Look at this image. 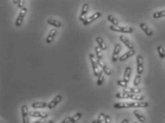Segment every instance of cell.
Returning a JSON list of instances; mask_svg holds the SVG:
<instances>
[{
	"instance_id": "obj_1",
	"label": "cell",
	"mask_w": 165,
	"mask_h": 123,
	"mask_svg": "<svg viewBox=\"0 0 165 123\" xmlns=\"http://www.w3.org/2000/svg\"><path fill=\"white\" fill-rule=\"evenodd\" d=\"M149 103L147 102H117L114 104V108L116 109H122V108H147Z\"/></svg>"
},
{
	"instance_id": "obj_2",
	"label": "cell",
	"mask_w": 165,
	"mask_h": 123,
	"mask_svg": "<svg viewBox=\"0 0 165 123\" xmlns=\"http://www.w3.org/2000/svg\"><path fill=\"white\" fill-rule=\"evenodd\" d=\"M89 59H90L91 63H92L94 75H95V77L98 78L99 77V73H100V70H99V65L97 63V59H96V57H95V56L92 53H89Z\"/></svg>"
},
{
	"instance_id": "obj_3",
	"label": "cell",
	"mask_w": 165,
	"mask_h": 123,
	"mask_svg": "<svg viewBox=\"0 0 165 123\" xmlns=\"http://www.w3.org/2000/svg\"><path fill=\"white\" fill-rule=\"evenodd\" d=\"M109 29L114 31L124 33V34H131L134 31L133 29L130 27H119V26L111 25L109 27Z\"/></svg>"
},
{
	"instance_id": "obj_4",
	"label": "cell",
	"mask_w": 165,
	"mask_h": 123,
	"mask_svg": "<svg viewBox=\"0 0 165 123\" xmlns=\"http://www.w3.org/2000/svg\"><path fill=\"white\" fill-rule=\"evenodd\" d=\"M27 7H24L22 9H21V11H20L19 13V15L18 17H17V19H16L15 21L16 27H21V24H22L23 23V20H24V17H25V15L27 14Z\"/></svg>"
},
{
	"instance_id": "obj_5",
	"label": "cell",
	"mask_w": 165,
	"mask_h": 123,
	"mask_svg": "<svg viewBox=\"0 0 165 123\" xmlns=\"http://www.w3.org/2000/svg\"><path fill=\"white\" fill-rule=\"evenodd\" d=\"M30 112L28 111V108L26 105L21 106V116H22L23 123H30Z\"/></svg>"
},
{
	"instance_id": "obj_6",
	"label": "cell",
	"mask_w": 165,
	"mask_h": 123,
	"mask_svg": "<svg viewBox=\"0 0 165 123\" xmlns=\"http://www.w3.org/2000/svg\"><path fill=\"white\" fill-rule=\"evenodd\" d=\"M121 50V46L119 43H117L114 46V52H113L112 56H111V61L113 62H117L119 60V53Z\"/></svg>"
},
{
	"instance_id": "obj_7",
	"label": "cell",
	"mask_w": 165,
	"mask_h": 123,
	"mask_svg": "<svg viewBox=\"0 0 165 123\" xmlns=\"http://www.w3.org/2000/svg\"><path fill=\"white\" fill-rule=\"evenodd\" d=\"M137 74H142L144 67H143V58L141 55H138L137 57Z\"/></svg>"
},
{
	"instance_id": "obj_8",
	"label": "cell",
	"mask_w": 165,
	"mask_h": 123,
	"mask_svg": "<svg viewBox=\"0 0 165 123\" xmlns=\"http://www.w3.org/2000/svg\"><path fill=\"white\" fill-rule=\"evenodd\" d=\"M30 116L32 118H40L41 119H46L48 117V113L46 112H40V111H30Z\"/></svg>"
},
{
	"instance_id": "obj_9",
	"label": "cell",
	"mask_w": 165,
	"mask_h": 123,
	"mask_svg": "<svg viewBox=\"0 0 165 123\" xmlns=\"http://www.w3.org/2000/svg\"><path fill=\"white\" fill-rule=\"evenodd\" d=\"M101 15H102L101 12H96L95 14H92V15L91 16V17H88V18L87 19L85 20V21H84L83 25L84 26L89 25V24H90L91 23H92L93 21H95V20H97V19H99V17H101Z\"/></svg>"
},
{
	"instance_id": "obj_10",
	"label": "cell",
	"mask_w": 165,
	"mask_h": 123,
	"mask_svg": "<svg viewBox=\"0 0 165 123\" xmlns=\"http://www.w3.org/2000/svg\"><path fill=\"white\" fill-rule=\"evenodd\" d=\"M119 39H120V41H122L123 43L125 44V46H127L128 49H129V50H133V49H134V44L131 43V41H130V40L127 37H125V36H124V35H121L119 37Z\"/></svg>"
},
{
	"instance_id": "obj_11",
	"label": "cell",
	"mask_w": 165,
	"mask_h": 123,
	"mask_svg": "<svg viewBox=\"0 0 165 123\" xmlns=\"http://www.w3.org/2000/svg\"><path fill=\"white\" fill-rule=\"evenodd\" d=\"M88 11H89V5H88V4H84L83 7H82V12H81L80 17H79V19L82 22H84L87 19L86 17L87 15Z\"/></svg>"
},
{
	"instance_id": "obj_12",
	"label": "cell",
	"mask_w": 165,
	"mask_h": 123,
	"mask_svg": "<svg viewBox=\"0 0 165 123\" xmlns=\"http://www.w3.org/2000/svg\"><path fill=\"white\" fill-rule=\"evenodd\" d=\"M62 100V96L61 95H57L56 97L48 104V107L47 108L49 109H53L57 105L58 103L61 102V100Z\"/></svg>"
},
{
	"instance_id": "obj_13",
	"label": "cell",
	"mask_w": 165,
	"mask_h": 123,
	"mask_svg": "<svg viewBox=\"0 0 165 123\" xmlns=\"http://www.w3.org/2000/svg\"><path fill=\"white\" fill-rule=\"evenodd\" d=\"M97 63L99 66V67L102 68V70H103L104 73L107 75V76H110L111 74V71L109 69V68L106 65V63H104L102 60H97Z\"/></svg>"
},
{
	"instance_id": "obj_14",
	"label": "cell",
	"mask_w": 165,
	"mask_h": 123,
	"mask_svg": "<svg viewBox=\"0 0 165 123\" xmlns=\"http://www.w3.org/2000/svg\"><path fill=\"white\" fill-rule=\"evenodd\" d=\"M136 51L134 49H133V50H129V51L126 52L125 53H124V54L122 55L121 56H120L119 59V60L120 61H124L127 60V59H129V58L131 57V56H134V54H135Z\"/></svg>"
},
{
	"instance_id": "obj_15",
	"label": "cell",
	"mask_w": 165,
	"mask_h": 123,
	"mask_svg": "<svg viewBox=\"0 0 165 123\" xmlns=\"http://www.w3.org/2000/svg\"><path fill=\"white\" fill-rule=\"evenodd\" d=\"M140 28L142 29V31L145 33L146 35L148 36V37H151V36H152L153 31L150 29V28L147 25V24H144V23H141V24H140Z\"/></svg>"
},
{
	"instance_id": "obj_16",
	"label": "cell",
	"mask_w": 165,
	"mask_h": 123,
	"mask_svg": "<svg viewBox=\"0 0 165 123\" xmlns=\"http://www.w3.org/2000/svg\"><path fill=\"white\" fill-rule=\"evenodd\" d=\"M133 113H134V116L137 118V119L140 122L144 123L146 122L145 117L144 116V115H143V114L142 113L140 110H134Z\"/></svg>"
},
{
	"instance_id": "obj_17",
	"label": "cell",
	"mask_w": 165,
	"mask_h": 123,
	"mask_svg": "<svg viewBox=\"0 0 165 123\" xmlns=\"http://www.w3.org/2000/svg\"><path fill=\"white\" fill-rule=\"evenodd\" d=\"M56 33H57V31H56V29H51L50 34H49V35L47 36V39H46V43H48V44L51 43L52 42L53 39H54L55 36L56 35Z\"/></svg>"
},
{
	"instance_id": "obj_18",
	"label": "cell",
	"mask_w": 165,
	"mask_h": 123,
	"mask_svg": "<svg viewBox=\"0 0 165 123\" xmlns=\"http://www.w3.org/2000/svg\"><path fill=\"white\" fill-rule=\"evenodd\" d=\"M123 92L129 94H139L142 92V90L138 88H127L123 89Z\"/></svg>"
},
{
	"instance_id": "obj_19",
	"label": "cell",
	"mask_w": 165,
	"mask_h": 123,
	"mask_svg": "<svg viewBox=\"0 0 165 123\" xmlns=\"http://www.w3.org/2000/svg\"><path fill=\"white\" fill-rule=\"evenodd\" d=\"M131 68L130 67H127L125 68L124 73V78L123 80H124L127 83H128L129 82L130 78H131Z\"/></svg>"
},
{
	"instance_id": "obj_20",
	"label": "cell",
	"mask_w": 165,
	"mask_h": 123,
	"mask_svg": "<svg viewBox=\"0 0 165 123\" xmlns=\"http://www.w3.org/2000/svg\"><path fill=\"white\" fill-rule=\"evenodd\" d=\"M96 41H97V43H98V45H99L98 46H99V48H100V49H102V51H106L107 50V48L106 44H105V41H104V39L102 38V37H97Z\"/></svg>"
},
{
	"instance_id": "obj_21",
	"label": "cell",
	"mask_w": 165,
	"mask_h": 123,
	"mask_svg": "<svg viewBox=\"0 0 165 123\" xmlns=\"http://www.w3.org/2000/svg\"><path fill=\"white\" fill-rule=\"evenodd\" d=\"M48 107V104L44 102H37L32 104V108L37 109V108H44Z\"/></svg>"
},
{
	"instance_id": "obj_22",
	"label": "cell",
	"mask_w": 165,
	"mask_h": 123,
	"mask_svg": "<svg viewBox=\"0 0 165 123\" xmlns=\"http://www.w3.org/2000/svg\"><path fill=\"white\" fill-rule=\"evenodd\" d=\"M47 24L51 26H54L56 28H59V27H62V23L60 21H57V20L52 19H50L47 20Z\"/></svg>"
},
{
	"instance_id": "obj_23",
	"label": "cell",
	"mask_w": 165,
	"mask_h": 123,
	"mask_svg": "<svg viewBox=\"0 0 165 123\" xmlns=\"http://www.w3.org/2000/svg\"><path fill=\"white\" fill-rule=\"evenodd\" d=\"M129 99L139 101V102H142L144 100V97L143 95H138V94H130Z\"/></svg>"
},
{
	"instance_id": "obj_24",
	"label": "cell",
	"mask_w": 165,
	"mask_h": 123,
	"mask_svg": "<svg viewBox=\"0 0 165 123\" xmlns=\"http://www.w3.org/2000/svg\"><path fill=\"white\" fill-rule=\"evenodd\" d=\"M129 93H127V92H117L115 95V97L117 98H119V99H129Z\"/></svg>"
},
{
	"instance_id": "obj_25",
	"label": "cell",
	"mask_w": 165,
	"mask_h": 123,
	"mask_svg": "<svg viewBox=\"0 0 165 123\" xmlns=\"http://www.w3.org/2000/svg\"><path fill=\"white\" fill-rule=\"evenodd\" d=\"M107 20L109 21H110V22L112 24V25H114V26H119V20L117 19V18H115L114 16L111 15V14H109V15L108 16Z\"/></svg>"
},
{
	"instance_id": "obj_26",
	"label": "cell",
	"mask_w": 165,
	"mask_h": 123,
	"mask_svg": "<svg viewBox=\"0 0 165 123\" xmlns=\"http://www.w3.org/2000/svg\"><path fill=\"white\" fill-rule=\"evenodd\" d=\"M105 73H104L103 70H100V73H99V77H98V78H97V81L98 85H102V84H103L104 80H105Z\"/></svg>"
},
{
	"instance_id": "obj_27",
	"label": "cell",
	"mask_w": 165,
	"mask_h": 123,
	"mask_svg": "<svg viewBox=\"0 0 165 123\" xmlns=\"http://www.w3.org/2000/svg\"><path fill=\"white\" fill-rule=\"evenodd\" d=\"M82 117V112H79L75 114L73 117L71 118V123H76L77 121H79Z\"/></svg>"
},
{
	"instance_id": "obj_28",
	"label": "cell",
	"mask_w": 165,
	"mask_h": 123,
	"mask_svg": "<svg viewBox=\"0 0 165 123\" xmlns=\"http://www.w3.org/2000/svg\"><path fill=\"white\" fill-rule=\"evenodd\" d=\"M95 52H96V56L97 58V60H102V57H103V54H102V50L99 48V46H96L95 47Z\"/></svg>"
},
{
	"instance_id": "obj_29",
	"label": "cell",
	"mask_w": 165,
	"mask_h": 123,
	"mask_svg": "<svg viewBox=\"0 0 165 123\" xmlns=\"http://www.w3.org/2000/svg\"><path fill=\"white\" fill-rule=\"evenodd\" d=\"M157 51H158L160 57L162 59H165V51H164V48H163L162 46H157Z\"/></svg>"
},
{
	"instance_id": "obj_30",
	"label": "cell",
	"mask_w": 165,
	"mask_h": 123,
	"mask_svg": "<svg viewBox=\"0 0 165 123\" xmlns=\"http://www.w3.org/2000/svg\"><path fill=\"white\" fill-rule=\"evenodd\" d=\"M153 18L154 19H160L162 17H165V10L160 11H157V12L154 13L152 15Z\"/></svg>"
},
{
	"instance_id": "obj_31",
	"label": "cell",
	"mask_w": 165,
	"mask_h": 123,
	"mask_svg": "<svg viewBox=\"0 0 165 123\" xmlns=\"http://www.w3.org/2000/svg\"><path fill=\"white\" fill-rule=\"evenodd\" d=\"M141 81H142V76H141V75L137 74V76H135V78H134V82H133V85H134V86L137 87L139 85H140Z\"/></svg>"
},
{
	"instance_id": "obj_32",
	"label": "cell",
	"mask_w": 165,
	"mask_h": 123,
	"mask_svg": "<svg viewBox=\"0 0 165 123\" xmlns=\"http://www.w3.org/2000/svg\"><path fill=\"white\" fill-rule=\"evenodd\" d=\"M105 115L103 113V112H101L100 114L99 115V116H98V118L97 120V123H102L105 121Z\"/></svg>"
},
{
	"instance_id": "obj_33",
	"label": "cell",
	"mask_w": 165,
	"mask_h": 123,
	"mask_svg": "<svg viewBox=\"0 0 165 123\" xmlns=\"http://www.w3.org/2000/svg\"><path fill=\"white\" fill-rule=\"evenodd\" d=\"M117 85H119V86L122 87L124 88H127L128 86V83H127L124 80H117Z\"/></svg>"
},
{
	"instance_id": "obj_34",
	"label": "cell",
	"mask_w": 165,
	"mask_h": 123,
	"mask_svg": "<svg viewBox=\"0 0 165 123\" xmlns=\"http://www.w3.org/2000/svg\"><path fill=\"white\" fill-rule=\"evenodd\" d=\"M24 1H23V0H19L18 4H17V7H18L19 9H22L24 8Z\"/></svg>"
},
{
	"instance_id": "obj_35",
	"label": "cell",
	"mask_w": 165,
	"mask_h": 123,
	"mask_svg": "<svg viewBox=\"0 0 165 123\" xmlns=\"http://www.w3.org/2000/svg\"><path fill=\"white\" fill-rule=\"evenodd\" d=\"M61 123H71V117H66Z\"/></svg>"
},
{
	"instance_id": "obj_36",
	"label": "cell",
	"mask_w": 165,
	"mask_h": 123,
	"mask_svg": "<svg viewBox=\"0 0 165 123\" xmlns=\"http://www.w3.org/2000/svg\"><path fill=\"white\" fill-rule=\"evenodd\" d=\"M105 123H111V118L109 115H105Z\"/></svg>"
},
{
	"instance_id": "obj_37",
	"label": "cell",
	"mask_w": 165,
	"mask_h": 123,
	"mask_svg": "<svg viewBox=\"0 0 165 123\" xmlns=\"http://www.w3.org/2000/svg\"><path fill=\"white\" fill-rule=\"evenodd\" d=\"M45 122H46L45 119H40L39 120L35 121V122H34L33 123H44Z\"/></svg>"
},
{
	"instance_id": "obj_38",
	"label": "cell",
	"mask_w": 165,
	"mask_h": 123,
	"mask_svg": "<svg viewBox=\"0 0 165 123\" xmlns=\"http://www.w3.org/2000/svg\"><path fill=\"white\" fill-rule=\"evenodd\" d=\"M121 123H129V120L127 119H124V120H123L122 122H121Z\"/></svg>"
},
{
	"instance_id": "obj_39",
	"label": "cell",
	"mask_w": 165,
	"mask_h": 123,
	"mask_svg": "<svg viewBox=\"0 0 165 123\" xmlns=\"http://www.w3.org/2000/svg\"><path fill=\"white\" fill-rule=\"evenodd\" d=\"M19 1V0H14V1H13V3H14V4H18Z\"/></svg>"
},
{
	"instance_id": "obj_40",
	"label": "cell",
	"mask_w": 165,
	"mask_h": 123,
	"mask_svg": "<svg viewBox=\"0 0 165 123\" xmlns=\"http://www.w3.org/2000/svg\"><path fill=\"white\" fill-rule=\"evenodd\" d=\"M44 123H54V122H53V120H48V121H46Z\"/></svg>"
},
{
	"instance_id": "obj_41",
	"label": "cell",
	"mask_w": 165,
	"mask_h": 123,
	"mask_svg": "<svg viewBox=\"0 0 165 123\" xmlns=\"http://www.w3.org/2000/svg\"><path fill=\"white\" fill-rule=\"evenodd\" d=\"M92 123H97V120H93V121H92Z\"/></svg>"
},
{
	"instance_id": "obj_42",
	"label": "cell",
	"mask_w": 165,
	"mask_h": 123,
	"mask_svg": "<svg viewBox=\"0 0 165 123\" xmlns=\"http://www.w3.org/2000/svg\"><path fill=\"white\" fill-rule=\"evenodd\" d=\"M134 123H138V122H134Z\"/></svg>"
}]
</instances>
